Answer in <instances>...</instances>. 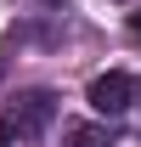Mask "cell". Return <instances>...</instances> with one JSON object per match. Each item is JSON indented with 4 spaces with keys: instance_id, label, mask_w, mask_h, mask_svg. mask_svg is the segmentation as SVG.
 <instances>
[{
    "instance_id": "cell-1",
    "label": "cell",
    "mask_w": 141,
    "mask_h": 147,
    "mask_svg": "<svg viewBox=\"0 0 141 147\" xmlns=\"http://www.w3.org/2000/svg\"><path fill=\"white\" fill-rule=\"evenodd\" d=\"M56 119V96L51 91H28L17 96V108L0 113V147H17V142H34V136H45Z\"/></svg>"
},
{
    "instance_id": "cell-2",
    "label": "cell",
    "mask_w": 141,
    "mask_h": 147,
    "mask_svg": "<svg viewBox=\"0 0 141 147\" xmlns=\"http://www.w3.org/2000/svg\"><path fill=\"white\" fill-rule=\"evenodd\" d=\"M136 102H141V79H136V74L107 68V74H96V79H90V108H96V113H107V119L130 113Z\"/></svg>"
},
{
    "instance_id": "cell-3",
    "label": "cell",
    "mask_w": 141,
    "mask_h": 147,
    "mask_svg": "<svg viewBox=\"0 0 141 147\" xmlns=\"http://www.w3.org/2000/svg\"><path fill=\"white\" fill-rule=\"evenodd\" d=\"M62 147H107L102 125H62Z\"/></svg>"
},
{
    "instance_id": "cell-4",
    "label": "cell",
    "mask_w": 141,
    "mask_h": 147,
    "mask_svg": "<svg viewBox=\"0 0 141 147\" xmlns=\"http://www.w3.org/2000/svg\"><path fill=\"white\" fill-rule=\"evenodd\" d=\"M130 34H136V45H141V11H130Z\"/></svg>"
},
{
    "instance_id": "cell-5",
    "label": "cell",
    "mask_w": 141,
    "mask_h": 147,
    "mask_svg": "<svg viewBox=\"0 0 141 147\" xmlns=\"http://www.w3.org/2000/svg\"><path fill=\"white\" fill-rule=\"evenodd\" d=\"M0 79H6V51H0Z\"/></svg>"
}]
</instances>
